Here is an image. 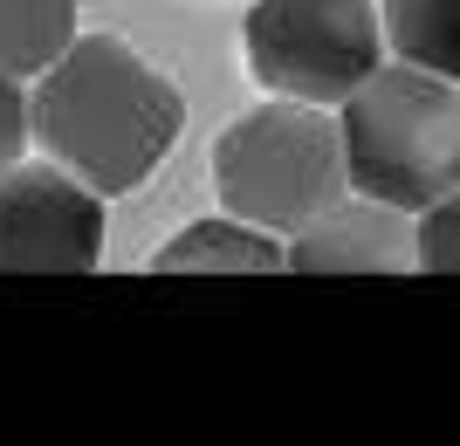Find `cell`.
Masks as SVG:
<instances>
[{"label": "cell", "mask_w": 460, "mask_h": 446, "mask_svg": "<svg viewBox=\"0 0 460 446\" xmlns=\"http://www.w3.org/2000/svg\"><path fill=\"white\" fill-rule=\"evenodd\" d=\"M282 268L288 275H405L420 268V233L412 214L385 206V199H330L316 220L282 240Z\"/></svg>", "instance_id": "obj_6"}, {"label": "cell", "mask_w": 460, "mask_h": 446, "mask_svg": "<svg viewBox=\"0 0 460 446\" xmlns=\"http://www.w3.org/2000/svg\"><path fill=\"white\" fill-rule=\"evenodd\" d=\"M337 137H344V179L358 193L399 214H426L460 186V83L412 62L392 69L378 62L344 97Z\"/></svg>", "instance_id": "obj_2"}, {"label": "cell", "mask_w": 460, "mask_h": 446, "mask_svg": "<svg viewBox=\"0 0 460 446\" xmlns=\"http://www.w3.org/2000/svg\"><path fill=\"white\" fill-rule=\"evenodd\" d=\"M103 261V199L62 165L0 172V275H90Z\"/></svg>", "instance_id": "obj_5"}, {"label": "cell", "mask_w": 460, "mask_h": 446, "mask_svg": "<svg viewBox=\"0 0 460 446\" xmlns=\"http://www.w3.org/2000/svg\"><path fill=\"white\" fill-rule=\"evenodd\" d=\"M76 41V0H0V76H41Z\"/></svg>", "instance_id": "obj_9"}, {"label": "cell", "mask_w": 460, "mask_h": 446, "mask_svg": "<svg viewBox=\"0 0 460 446\" xmlns=\"http://www.w3.org/2000/svg\"><path fill=\"white\" fill-rule=\"evenodd\" d=\"M213 186L227 199V214L269 233H296L350 186L337 117L323 103H296V97L234 117L213 144Z\"/></svg>", "instance_id": "obj_3"}, {"label": "cell", "mask_w": 460, "mask_h": 446, "mask_svg": "<svg viewBox=\"0 0 460 446\" xmlns=\"http://www.w3.org/2000/svg\"><path fill=\"white\" fill-rule=\"evenodd\" d=\"M158 275H275L282 268V233L254 227V220L227 214V220H192L179 227L165 248L152 254Z\"/></svg>", "instance_id": "obj_7"}, {"label": "cell", "mask_w": 460, "mask_h": 446, "mask_svg": "<svg viewBox=\"0 0 460 446\" xmlns=\"http://www.w3.org/2000/svg\"><path fill=\"white\" fill-rule=\"evenodd\" d=\"M186 103L152 62L117 35H76L28 103V131L62 172H76L90 193H131L172 152Z\"/></svg>", "instance_id": "obj_1"}, {"label": "cell", "mask_w": 460, "mask_h": 446, "mask_svg": "<svg viewBox=\"0 0 460 446\" xmlns=\"http://www.w3.org/2000/svg\"><path fill=\"white\" fill-rule=\"evenodd\" d=\"M412 233H420V268L426 275H460V186L433 199L412 220Z\"/></svg>", "instance_id": "obj_10"}, {"label": "cell", "mask_w": 460, "mask_h": 446, "mask_svg": "<svg viewBox=\"0 0 460 446\" xmlns=\"http://www.w3.org/2000/svg\"><path fill=\"white\" fill-rule=\"evenodd\" d=\"M28 152V97H21L14 76H0V172Z\"/></svg>", "instance_id": "obj_11"}, {"label": "cell", "mask_w": 460, "mask_h": 446, "mask_svg": "<svg viewBox=\"0 0 460 446\" xmlns=\"http://www.w3.org/2000/svg\"><path fill=\"white\" fill-rule=\"evenodd\" d=\"M378 21L399 62L460 83V0H378Z\"/></svg>", "instance_id": "obj_8"}, {"label": "cell", "mask_w": 460, "mask_h": 446, "mask_svg": "<svg viewBox=\"0 0 460 446\" xmlns=\"http://www.w3.org/2000/svg\"><path fill=\"white\" fill-rule=\"evenodd\" d=\"M254 76L296 103H344L385 62L378 0H254L241 21Z\"/></svg>", "instance_id": "obj_4"}]
</instances>
